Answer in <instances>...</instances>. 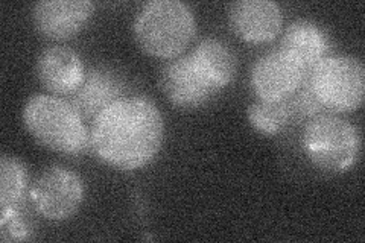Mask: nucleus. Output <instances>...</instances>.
<instances>
[{
	"label": "nucleus",
	"mask_w": 365,
	"mask_h": 243,
	"mask_svg": "<svg viewBox=\"0 0 365 243\" xmlns=\"http://www.w3.org/2000/svg\"><path fill=\"white\" fill-rule=\"evenodd\" d=\"M228 23L236 36L248 43H268L282 31L283 14L271 0H239L228 6Z\"/></svg>",
	"instance_id": "1a4fd4ad"
},
{
	"label": "nucleus",
	"mask_w": 365,
	"mask_h": 243,
	"mask_svg": "<svg viewBox=\"0 0 365 243\" xmlns=\"http://www.w3.org/2000/svg\"><path fill=\"white\" fill-rule=\"evenodd\" d=\"M289 99L292 113L302 115V118H314V115L319 114V111L323 110L322 103L317 100L309 84H307V79H304V83Z\"/></svg>",
	"instance_id": "a211bd4d"
},
{
	"label": "nucleus",
	"mask_w": 365,
	"mask_h": 243,
	"mask_svg": "<svg viewBox=\"0 0 365 243\" xmlns=\"http://www.w3.org/2000/svg\"><path fill=\"white\" fill-rule=\"evenodd\" d=\"M282 49L295 56L309 75L312 68L326 58L329 38L315 21L300 19L292 21L284 32Z\"/></svg>",
	"instance_id": "ddd939ff"
},
{
	"label": "nucleus",
	"mask_w": 365,
	"mask_h": 243,
	"mask_svg": "<svg viewBox=\"0 0 365 243\" xmlns=\"http://www.w3.org/2000/svg\"><path fill=\"white\" fill-rule=\"evenodd\" d=\"M307 72L302 63L282 48L272 51L253 64L250 84L260 100H288L304 83Z\"/></svg>",
	"instance_id": "0eeeda50"
},
{
	"label": "nucleus",
	"mask_w": 365,
	"mask_h": 243,
	"mask_svg": "<svg viewBox=\"0 0 365 243\" xmlns=\"http://www.w3.org/2000/svg\"><path fill=\"white\" fill-rule=\"evenodd\" d=\"M158 86L169 102L180 108H197L220 93L193 64L190 55L169 61L160 72Z\"/></svg>",
	"instance_id": "6e6552de"
},
{
	"label": "nucleus",
	"mask_w": 365,
	"mask_h": 243,
	"mask_svg": "<svg viewBox=\"0 0 365 243\" xmlns=\"http://www.w3.org/2000/svg\"><path fill=\"white\" fill-rule=\"evenodd\" d=\"M31 200L36 210L48 221H67L84 201L83 180L67 167H48L32 184Z\"/></svg>",
	"instance_id": "423d86ee"
},
{
	"label": "nucleus",
	"mask_w": 365,
	"mask_h": 243,
	"mask_svg": "<svg viewBox=\"0 0 365 243\" xmlns=\"http://www.w3.org/2000/svg\"><path fill=\"white\" fill-rule=\"evenodd\" d=\"M248 122L253 128L265 135L280 133L292 119V108L288 100H256L251 103L247 111Z\"/></svg>",
	"instance_id": "dca6fc26"
},
{
	"label": "nucleus",
	"mask_w": 365,
	"mask_h": 243,
	"mask_svg": "<svg viewBox=\"0 0 365 243\" xmlns=\"http://www.w3.org/2000/svg\"><path fill=\"white\" fill-rule=\"evenodd\" d=\"M323 108L335 113L358 110L365 95L364 64L349 55L326 56L306 76Z\"/></svg>",
	"instance_id": "39448f33"
},
{
	"label": "nucleus",
	"mask_w": 365,
	"mask_h": 243,
	"mask_svg": "<svg viewBox=\"0 0 365 243\" xmlns=\"http://www.w3.org/2000/svg\"><path fill=\"white\" fill-rule=\"evenodd\" d=\"M128 84L125 78L110 67L98 66L86 73L84 83L72 95V105L86 119H95L113 102L125 98Z\"/></svg>",
	"instance_id": "f8f14e48"
},
{
	"label": "nucleus",
	"mask_w": 365,
	"mask_h": 243,
	"mask_svg": "<svg viewBox=\"0 0 365 243\" xmlns=\"http://www.w3.org/2000/svg\"><path fill=\"white\" fill-rule=\"evenodd\" d=\"M23 123L36 140L53 152L76 155L88 146L90 134L79 111L61 98L36 95L23 108Z\"/></svg>",
	"instance_id": "7ed1b4c3"
},
{
	"label": "nucleus",
	"mask_w": 365,
	"mask_h": 243,
	"mask_svg": "<svg viewBox=\"0 0 365 243\" xmlns=\"http://www.w3.org/2000/svg\"><path fill=\"white\" fill-rule=\"evenodd\" d=\"M88 0H43L32 8V21L41 36L67 40L81 31L93 14Z\"/></svg>",
	"instance_id": "9d476101"
},
{
	"label": "nucleus",
	"mask_w": 365,
	"mask_h": 243,
	"mask_svg": "<svg viewBox=\"0 0 365 243\" xmlns=\"http://www.w3.org/2000/svg\"><path fill=\"white\" fill-rule=\"evenodd\" d=\"M28 187V170L16 157L0 158V207L2 213L16 210Z\"/></svg>",
	"instance_id": "2eb2a0df"
},
{
	"label": "nucleus",
	"mask_w": 365,
	"mask_h": 243,
	"mask_svg": "<svg viewBox=\"0 0 365 243\" xmlns=\"http://www.w3.org/2000/svg\"><path fill=\"white\" fill-rule=\"evenodd\" d=\"M163 138V115L154 103L142 96H125L93 119L90 146L108 166L134 170L151 163Z\"/></svg>",
	"instance_id": "f257e3e1"
},
{
	"label": "nucleus",
	"mask_w": 365,
	"mask_h": 243,
	"mask_svg": "<svg viewBox=\"0 0 365 243\" xmlns=\"http://www.w3.org/2000/svg\"><path fill=\"white\" fill-rule=\"evenodd\" d=\"M302 145L311 163L330 173L349 170L361 155L356 126L330 114L317 115L306 125Z\"/></svg>",
	"instance_id": "20e7f679"
},
{
	"label": "nucleus",
	"mask_w": 365,
	"mask_h": 243,
	"mask_svg": "<svg viewBox=\"0 0 365 243\" xmlns=\"http://www.w3.org/2000/svg\"><path fill=\"white\" fill-rule=\"evenodd\" d=\"M29 234L31 229L26 221H23L17 208L0 214V237H2V242L28 240Z\"/></svg>",
	"instance_id": "f3484780"
},
{
	"label": "nucleus",
	"mask_w": 365,
	"mask_h": 243,
	"mask_svg": "<svg viewBox=\"0 0 365 243\" xmlns=\"http://www.w3.org/2000/svg\"><path fill=\"white\" fill-rule=\"evenodd\" d=\"M37 76L51 93L73 95L86 78V68L79 55L66 46L44 49L37 60Z\"/></svg>",
	"instance_id": "9b49d317"
},
{
	"label": "nucleus",
	"mask_w": 365,
	"mask_h": 243,
	"mask_svg": "<svg viewBox=\"0 0 365 243\" xmlns=\"http://www.w3.org/2000/svg\"><path fill=\"white\" fill-rule=\"evenodd\" d=\"M195 33V16L180 0H154L146 4L134 21V36L140 49L162 60L178 56Z\"/></svg>",
	"instance_id": "f03ea898"
},
{
	"label": "nucleus",
	"mask_w": 365,
	"mask_h": 243,
	"mask_svg": "<svg viewBox=\"0 0 365 243\" xmlns=\"http://www.w3.org/2000/svg\"><path fill=\"white\" fill-rule=\"evenodd\" d=\"M189 55L201 75L218 91L225 88L236 76V56L233 51L220 40H204Z\"/></svg>",
	"instance_id": "4468645a"
}]
</instances>
